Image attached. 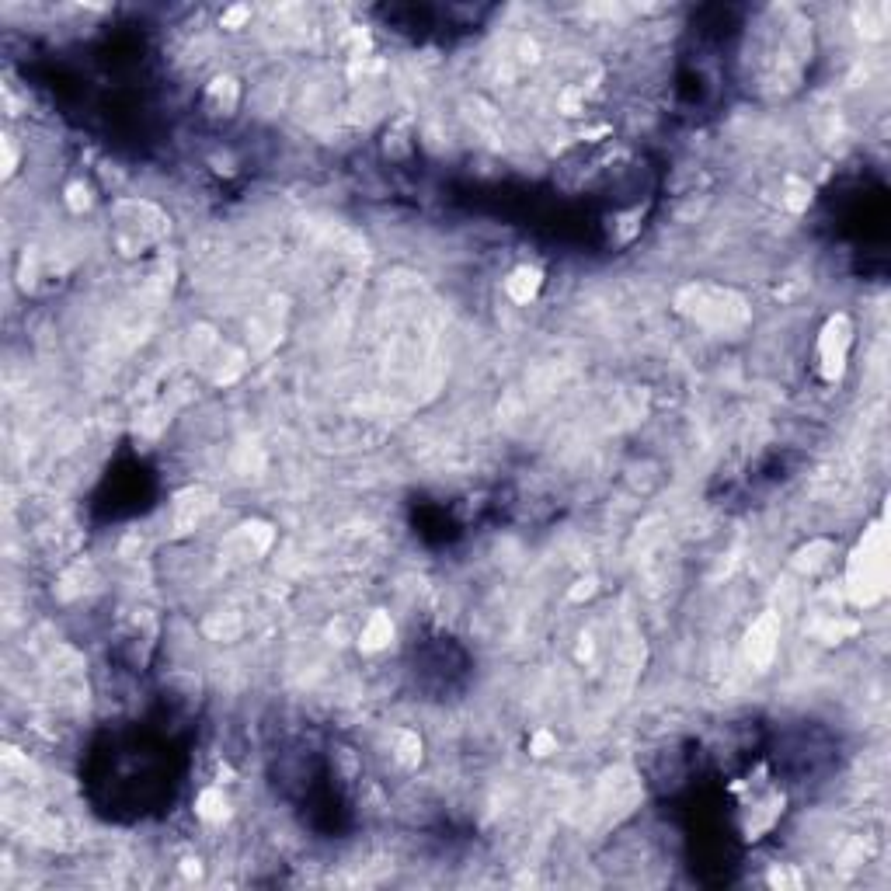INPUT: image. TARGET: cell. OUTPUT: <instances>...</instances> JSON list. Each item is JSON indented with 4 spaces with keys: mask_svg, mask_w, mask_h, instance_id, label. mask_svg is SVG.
I'll list each match as a JSON object with an SVG mask.
<instances>
[{
    "mask_svg": "<svg viewBox=\"0 0 891 891\" xmlns=\"http://www.w3.org/2000/svg\"><path fill=\"white\" fill-rule=\"evenodd\" d=\"M888 547H885V530L881 526H871L860 540V547L853 550L850 557V571H846V582H850V596L853 603L871 606L885 596V582H888Z\"/></svg>",
    "mask_w": 891,
    "mask_h": 891,
    "instance_id": "6da1fadb",
    "label": "cell"
},
{
    "mask_svg": "<svg viewBox=\"0 0 891 891\" xmlns=\"http://www.w3.org/2000/svg\"><path fill=\"white\" fill-rule=\"evenodd\" d=\"M850 345H853L850 321H846L843 314H836L822 328V335H818V362H822L825 380H836V376H843L846 356H850Z\"/></svg>",
    "mask_w": 891,
    "mask_h": 891,
    "instance_id": "7a4b0ae2",
    "label": "cell"
},
{
    "mask_svg": "<svg viewBox=\"0 0 891 891\" xmlns=\"http://www.w3.org/2000/svg\"><path fill=\"white\" fill-rule=\"evenodd\" d=\"M777 641H780V620L773 613H763L759 620H752L749 637H745V651H749L752 665H770L773 655H777Z\"/></svg>",
    "mask_w": 891,
    "mask_h": 891,
    "instance_id": "3957f363",
    "label": "cell"
},
{
    "mask_svg": "<svg viewBox=\"0 0 891 891\" xmlns=\"http://www.w3.org/2000/svg\"><path fill=\"white\" fill-rule=\"evenodd\" d=\"M237 101H241V88L234 77H216L206 88V108L213 115H234Z\"/></svg>",
    "mask_w": 891,
    "mask_h": 891,
    "instance_id": "277c9868",
    "label": "cell"
},
{
    "mask_svg": "<svg viewBox=\"0 0 891 891\" xmlns=\"http://www.w3.org/2000/svg\"><path fill=\"white\" fill-rule=\"evenodd\" d=\"M536 286H540V272H536V268H519V272L509 279V293L516 296L519 303L530 300L536 293Z\"/></svg>",
    "mask_w": 891,
    "mask_h": 891,
    "instance_id": "5b68a950",
    "label": "cell"
},
{
    "mask_svg": "<svg viewBox=\"0 0 891 891\" xmlns=\"http://www.w3.org/2000/svg\"><path fill=\"white\" fill-rule=\"evenodd\" d=\"M390 634H394L390 620L383 617V613H373V617H369V624H366V630H362V641H366V648H383V644L390 641Z\"/></svg>",
    "mask_w": 891,
    "mask_h": 891,
    "instance_id": "8992f818",
    "label": "cell"
}]
</instances>
